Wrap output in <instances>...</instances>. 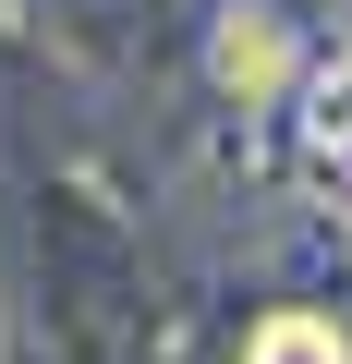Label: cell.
Wrapping results in <instances>:
<instances>
[{
	"label": "cell",
	"instance_id": "obj_1",
	"mask_svg": "<svg viewBox=\"0 0 352 364\" xmlns=\"http://www.w3.org/2000/svg\"><path fill=\"white\" fill-rule=\"evenodd\" d=\"M243 364H352V340H340L316 304H279V316L243 340Z\"/></svg>",
	"mask_w": 352,
	"mask_h": 364
}]
</instances>
